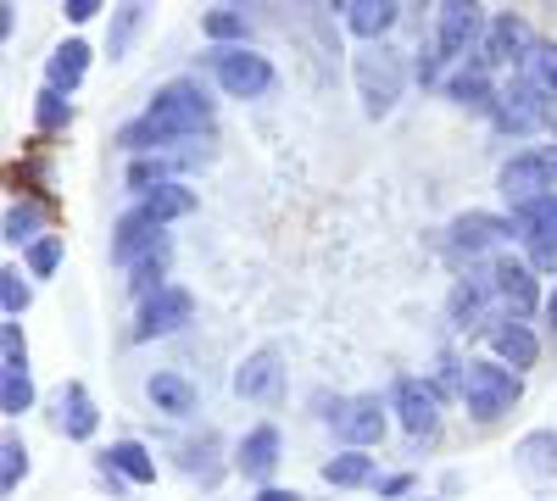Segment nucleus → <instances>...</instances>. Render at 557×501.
<instances>
[{"mask_svg": "<svg viewBox=\"0 0 557 501\" xmlns=\"http://www.w3.org/2000/svg\"><path fill=\"white\" fill-rule=\"evenodd\" d=\"M212 123V101L201 96L196 84H162L157 96H151V112L146 117H134L117 128V146L128 151H157V146H178V140H190V134H201Z\"/></svg>", "mask_w": 557, "mask_h": 501, "instance_id": "f257e3e1", "label": "nucleus"}, {"mask_svg": "<svg viewBox=\"0 0 557 501\" xmlns=\"http://www.w3.org/2000/svg\"><path fill=\"white\" fill-rule=\"evenodd\" d=\"M351 73H357V96H362V112L368 117H385L401 101L407 67H401V51H391V45H368Z\"/></svg>", "mask_w": 557, "mask_h": 501, "instance_id": "f03ea898", "label": "nucleus"}, {"mask_svg": "<svg viewBox=\"0 0 557 501\" xmlns=\"http://www.w3.org/2000/svg\"><path fill=\"white\" fill-rule=\"evenodd\" d=\"M462 401L480 424H496L502 413H513L519 401V374L502 368V362H469L462 368Z\"/></svg>", "mask_w": 557, "mask_h": 501, "instance_id": "7ed1b4c3", "label": "nucleus"}, {"mask_svg": "<svg viewBox=\"0 0 557 501\" xmlns=\"http://www.w3.org/2000/svg\"><path fill=\"white\" fill-rule=\"evenodd\" d=\"M502 196L507 201H535V196H557V146H535L524 156H513L502 167Z\"/></svg>", "mask_w": 557, "mask_h": 501, "instance_id": "20e7f679", "label": "nucleus"}, {"mask_svg": "<svg viewBox=\"0 0 557 501\" xmlns=\"http://www.w3.org/2000/svg\"><path fill=\"white\" fill-rule=\"evenodd\" d=\"M207 67L218 73V84L228 89V96H262V89L273 84L268 57H251L246 45H212V51H207Z\"/></svg>", "mask_w": 557, "mask_h": 501, "instance_id": "39448f33", "label": "nucleus"}, {"mask_svg": "<svg viewBox=\"0 0 557 501\" xmlns=\"http://www.w3.org/2000/svg\"><path fill=\"white\" fill-rule=\"evenodd\" d=\"M480 7H462V0H446L441 23H435V57L441 62H469V45L480 39Z\"/></svg>", "mask_w": 557, "mask_h": 501, "instance_id": "423d86ee", "label": "nucleus"}, {"mask_svg": "<svg viewBox=\"0 0 557 501\" xmlns=\"http://www.w3.org/2000/svg\"><path fill=\"white\" fill-rule=\"evenodd\" d=\"M546 117V96L530 78H513L507 89H496V128L502 134H530Z\"/></svg>", "mask_w": 557, "mask_h": 501, "instance_id": "0eeeda50", "label": "nucleus"}, {"mask_svg": "<svg viewBox=\"0 0 557 501\" xmlns=\"http://www.w3.org/2000/svg\"><path fill=\"white\" fill-rule=\"evenodd\" d=\"M190 290H178V285H162L157 296H146V306H139V340H157V335H173L190 324Z\"/></svg>", "mask_w": 557, "mask_h": 501, "instance_id": "6e6552de", "label": "nucleus"}, {"mask_svg": "<svg viewBox=\"0 0 557 501\" xmlns=\"http://www.w3.org/2000/svg\"><path fill=\"white\" fill-rule=\"evenodd\" d=\"M524 51H535V45H530V28H524V17H513V12L491 17V28H485V45H480V62H485V67L530 62Z\"/></svg>", "mask_w": 557, "mask_h": 501, "instance_id": "1a4fd4ad", "label": "nucleus"}, {"mask_svg": "<svg viewBox=\"0 0 557 501\" xmlns=\"http://www.w3.org/2000/svg\"><path fill=\"white\" fill-rule=\"evenodd\" d=\"M396 413L407 424V435H430L441 424V390L424 379H401L396 385Z\"/></svg>", "mask_w": 557, "mask_h": 501, "instance_id": "9d476101", "label": "nucleus"}, {"mask_svg": "<svg viewBox=\"0 0 557 501\" xmlns=\"http://www.w3.org/2000/svg\"><path fill=\"white\" fill-rule=\"evenodd\" d=\"M502 240H513V217H496V212H462L457 223H451V246L457 251H491V246H502Z\"/></svg>", "mask_w": 557, "mask_h": 501, "instance_id": "9b49d317", "label": "nucleus"}, {"mask_svg": "<svg viewBox=\"0 0 557 501\" xmlns=\"http://www.w3.org/2000/svg\"><path fill=\"white\" fill-rule=\"evenodd\" d=\"M162 223H151L146 212H128L123 223H117V240H112V262H123V267H139L151 251H162Z\"/></svg>", "mask_w": 557, "mask_h": 501, "instance_id": "f8f14e48", "label": "nucleus"}, {"mask_svg": "<svg viewBox=\"0 0 557 501\" xmlns=\"http://www.w3.org/2000/svg\"><path fill=\"white\" fill-rule=\"evenodd\" d=\"M446 96L457 107H474V112H496V89H491V67L474 57V62H462L451 78H446Z\"/></svg>", "mask_w": 557, "mask_h": 501, "instance_id": "ddd939ff", "label": "nucleus"}, {"mask_svg": "<svg viewBox=\"0 0 557 501\" xmlns=\"http://www.w3.org/2000/svg\"><path fill=\"white\" fill-rule=\"evenodd\" d=\"M491 285H496V296H502L507 306H513V317H530V312H535V279H530L524 262L502 256L496 273H491Z\"/></svg>", "mask_w": 557, "mask_h": 501, "instance_id": "4468645a", "label": "nucleus"}, {"mask_svg": "<svg viewBox=\"0 0 557 501\" xmlns=\"http://www.w3.org/2000/svg\"><path fill=\"white\" fill-rule=\"evenodd\" d=\"M57 424L67 429V440H89V435H96L101 413H96V401H89L84 385H62V396H57Z\"/></svg>", "mask_w": 557, "mask_h": 501, "instance_id": "2eb2a0df", "label": "nucleus"}, {"mask_svg": "<svg viewBox=\"0 0 557 501\" xmlns=\"http://www.w3.org/2000/svg\"><path fill=\"white\" fill-rule=\"evenodd\" d=\"M235 463H240V474H246V479H257V485H262V479L278 468V429H273V424L251 429V435L240 440V458H235Z\"/></svg>", "mask_w": 557, "mask_h": 501, "instance_id": "dca6fc26", "label": "nucleus"}, {"mask_svg": "<svg viewBox=\"0 0 557 501\" xmlns=\"http://www.w3.org/2000/svg\"><path fill=\"white\" fill-rule=\"evenodd\" d=\"M341 12H346V28H351V34H362V39L380 45V34L396 23L401 7H396V0H346Z\"/></svg>", "mask_w": 557, "mask_h": 501, "instance_id": "f3484780", "label": "nucleus"}, {"mask_svg": "<svg viewBox=\"0 0 557 501\" xmlns=\"http://www.w3.org/2000/svg\"><path fill=\"white\" fill-rule=\"evenodd\" d=\"M341 435H346L351 446H374V440L385 435V413H380V396H357V401L346 406V418H341Z\"/></svg>", "mask_w": 557, "mask_h": 501, "instance_id": "a211bd4d", "label": "nucleus"}, {"mask_svg": "<svg viewBox=\"0 0 557 501\" xmlns=\"http://www.w3.org/2000/svg\"><path fill=\"white\" fill-rule=\"evenodd\" d=\"M235 390H240L246 401H268V396L278 390V356H273V351L246 356V362H240V374H235Z\"/></svg>", "mask_w": 557, "mask_h": 501, "instance_id": "6ab92c4d", "label": "nucleus"}, {"mask_svg": "<svg viewBox=\"0 0 557 501\" xmlns=\"http://www.w3.org/2000/svg\"><path fill=\"white\" fill-rule=\"evenodd\" d=\"M491 340H496V356H502V362H507V368H513V374H519V368H535L541 346H535V335H530V329L519 324V317H507V324H502V329H496Z\"/></svg>", "mask_w": 557, "mask_h": 501, "instance_id": "aec40b11", "label": "nucleus"}, {"mask_svg": "<svg viewBox=\"0 0 557 501\" xmlns=\"http://www.w3.org/2000/svg\"><path fill=\"white\" fill-rule=\"evenodd\" d=\"M84 67H89V45L84 39H67V45H57V57H51V67H45V78H51V89H78V78H84Z\"/></svg>", "mask_w": 557, "mask_h": 501, "instance_id": "412c9836", "label": "nucleus"}, {"mask_svg": "<svg viewBox=\"0 0 557 501\" xmlns=\"http://www.w3.org/2000/svg\"><path fill=\"white\" fill-rule=\"evenodd\" d=\"M557 229V196H535V201H519L513 206V235L530 246L535 235H552Z\"/></svg>", "mask_w": 557, "mask_h": 501, "instance_id": "4be33fe9", "label": "nucleus"}, {"mask_svg": "<svg viewBox=\"0 0 557 501\" xmlns=\"http://www.w3.org/2000/svg\"><path fill=\"white\" fill-rule=\"evenodd\" d=\"M151 401H157V413H168V418H190L196 413V390H190V379H178V374H157L151 379Z\"/></svg>", "mask_w": 557, "mask_h": 501, "instance_id": "5701e85b", "label": "nucleus"}, {"mask_svg": "<svg viewBox=\"0 0 557 501\" xmlns=\"http://www.w3.org/2000/svg\"><path fill=\"white\" fill-rule=\"evenodd\" d=\"M139 212H146L151 223L190 217V212H196V190H184V185H162V190H151L146 201H139Z\"/></svg>", "mask_w": 557, "mask_h": 501, "instance_id": "b1692460", "label": "nucleus"}, {"mask_svg": "<svg viewBox=\"0 0 557 501\" xmlns=\"http://www.w3.org/2000/svg\"><path fill=\"white\" fill-rule=\"evenodd\" d=\"M107 458H112V468H117L123 479H134V485H157V463H151V451L139 446V440H117Z\"/></svg>", "mask_w": 557, "mask_h": 501, "instance_id": "393cba45", "label": "nucleus"}, {"mask_svg": "<svg viewBox=\"0 0 557 501\" xmlns=\"http://www.w3.org/2000/svg\"><path fill=\"white\" fill-rule=\"evenodd\" d=\"M519 463H524V474H535V479L557 474V429H541V435L519 440Z\"/></svg>", "mask_w": 557, "mask_h": 501, "instance_id": "a878e982", "label": "nucleus"}, {"mask_svg": "<svg viewBox=\"0 0 557 501\" xmlns=\"http://www.w3.org/2000/svg\"><path fill=\"white\" fill-rule=\"evenodd\" d=\"M28 401H34L28 368H0V413L17 418V413H28Z\"/></svg>", "mask_w": 557, "mask_h": 501, "instance_id": "bb28decb", "label": "nucleus"}, {"mask_svg": "<svg viewBox=\"0 0 557 501\" xmlns=\"http://www.w3.org/2000/svg\"><path fill=\"white\" fill-rule=\"evenodd\" d=\"M480 312H485V285L480 279H462L451 290V317H457V329H480Z\"/></svg>", "mask_w": 557, "mask_h": 501, "instance_id": "cd10ccee", "label": "nucleus"}, {"mask_svg": "<svg viewBox=\"0 0 557 501\" xmlns=\"http://www.w3.org/2000/svg\"><path fill=\"white\" fill-rule=\"evenodd\" d=\"M45 229V206L39 201H17L12 212H7V246H23V240H34ZM39 246V240H34Z\"/></svg>", "mask_w": 557, "mask_h": 501, "instance_id": "c85d7f7f", "label": "nucleus"}, {"mask_svg": "<svg viewBox=\"0 0 557 501\" xmlns=\"http://www.w3.org/2000/svg\"><path fill=\"white\" fill-rule=\"evenodd\" d=\"M524 78L541 89L546 101H557V45H535L530 62H524Z\"/></svg>", "mask_w": 557, "mask_h": 501, "instance_id": "c756f323", "label": "nucleus"}, {"mask_svg": "<svg viewBox=\"0 0 557 501\" xmlns=\"http://www.w3.org/2000/svg\"><path fill=\"white\" fill-rule=\"evenodd\" d=\"M323 479H330V485H368V479H374V463H368L362 458V451H341V458L335 463H323Z\"/></svg>", "mask_w": 557, "mask_h": 501, "instance_id": "7c9ffc66", "label": "nucleus"}, {"mask_svg": "<svg viewBox=\"0 0 557 501\" xmlns=\"http://www.w3.org/2000/svg\"><path fill=\"white\" fill-rule=\"evenodd\" d=\"M23 468H28V451H23V440L17 435H7L0 440V490H17V479H23Z\"/></svg>", "mask_w": 557, "mask_h": 501, "instance_id": "2f4dec72", "label": "nucleus"}, {"mask_svg": "<svg viewBox=\"0 0 557 501\" xmlns=\"http://www.w3.org/2000/svg\"><path fill=\"white\" fill-rule=\"evenodd\" d=\"M168 173H173V162H162V156L151 162V156H146V162H134V167H128V190H146V185L162 190V185H168ZM146 196H151V190H146Z\"/></svg>", "mask_w": 557, "mask_h": 501, "instance_id": "473e14b6", "label": "nucleus"}, {"mask_svg": "<svg viewBox=\"0 0 557 501\" xmlns=\"http://www.w3.org/2000/svg\"><path fill=\"white\" fill-rule=\"evenodd\" d=\"M34 117H39V128H62V123L73 117V107H67V96H62V89H45V96H39V107H34Z\"/></svg>", "mask_w": 557, "mask_h": 501, "instance_id": "72a5a7b5", "label": "nucleus"}, {"mask_svg": "<svg viewBox=\"0 0 557 501\" xmlns=\"http://www.w3.org/2000/svg\"><path fill=\"white\" fill-rule=\"evenodd\" d=\"M201 28H207V39H218V45H223V39H246V17L228 12V7H223V12H207Z\"/></svg>", "mask_w": 557, "mask_h": 501, "instance_id": "f704fd0d", "label": "nucleus"}, {"mask_svg": "<svg viewBox=\"0 0 557 501\" xmlns=\"http://www.w3.org/2000/svg\"><path fill=\"white\" fill-rule=\"evenodd\" d=\"M0 306H7V317H17V312L28 306V285H23V273H17V267L0 273Z\"/></svg>", "mask_w": 557, "mask_h": 501, "instance_id": "c9c22d12", "label": "nucleus"}, {"mask_svg": "<svg viewBox=\"0 0 557 501\" xmlns=\"http://www.w3.org/2000/svg\"><path fill=\"white\" fill-rule=\"evenodd\" d=\"M57 262H62V240H57V235H45L39 246H28V267L39 273V279H45V273H51Z\"/></svg>", "mask_w": 557, "mask_h": 501, "instance_id": "e433bc0d", "label": "nucleus"}, {"mask_svg": "<svg viewBox=\"0 0 557 501\" xmlns=\"http://www.w3.org/2000/svg\"><path fill=\"white\" fill-rule=\"evenodd\" d=\"M139 17H146V7H123V12H117V28H112V39H107V45H112V62L123 57V45H128V34L139 28Z\"/></svg>", "mask_w": 557, "mask_h": 501, "instance_id": "4c0bfd02", "label": "nucleus"}, {"mask_svg": "<svg viewBox=\"0 0 557 501\" xmlns=\"http://www.w3.org/2000/svg\"><path fill=\"white\" fill-rule=\"evenodd\" d=\"M530 262H535L541 273H557V229H552V235H535V240H530Z\"/></svg>", "mask_w": 557, "mask_h": 501, "instance_id": "58836bf2", "label": "nucleus"}, {"mask_svg": "<svg viewBox=\"0 0 557 501\" xmlns=\"http://www.w3.org/2000/svg\"><path fill=\"white\" fill-rule=\"evenodd\" d=\"M0 351H7V368H28V351H23V329L17 324L0 329Z\"/></svg>", "mask_w": 557, "mask_h": 501, "instance_id": "ea45409f", "label": "nucleus"}, {"mask_svg": "<svg viewBox=\"0 0 557 501\" xmlns=\"http://www.w3.org/2000/svg\"><path fill=\"white\" fill-rule=\"evenodd\" d=\"M62 12H67V23H89V17H96V12H101V7H96V0H67V7H62Z\"/></svg>", "mask_w": 557, "mask_h": 501, "instance_id": "a19ab883", "label": "nucleus"}, {"mask_svg": "<svg viewBox=\"0 0 557 501\" xmlns=\"http://www.w3.org/2000/svg\"><path fill=\"white\" fill-rule=\"evenodd\" d=\"M407 485H412V479H407V474H391V479H380V496H401V490H407Z\"/></svg>", "mask_w": 557, "mask_h": 501, "instance_id": "79ce46f5", "label": "nucleus"}, {"mask_svg": "<svg viewBox=\"0 0 557 501\" xmlns=\"http://www.w3.org/2000/svg\"><path fill=\"white\" fill-rule=\"evenodd\" d=\"M257 501H301V496H296V490H262Z\"/></svg>", "mask_w": 557, "mask_h": 501, "instance_id": "37998d69", "label": "nucleus"}, {"mask_svg": "<svg viewBox=\"0 0 557 501\" xmlns=\"http://www.w3.org/2000/svg\"><path fill=\"white\" fill-rule=\"evenodd\" d=\"M546 324H552V329H557V290H552V296H546Z\"/></svg>", "mask_w": 557, "mask_h": 501, "instance_id": "c03bdc74", "label": "nucleus"}]
</instances>
